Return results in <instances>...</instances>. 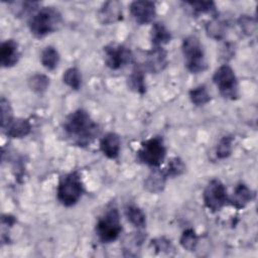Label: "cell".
<instances>
[{
    "label": "cell",
    "instance_id": "obj_1",
    "mask_svg": "<svg viewBox=\"0 0 258 258\" xmlns=\"http://www.w3.org/2000/svg\"><path fill=\"white\" fill-rule=\"evenodd\" d=\"M66 135L80 146L89 145L100 133L99 125L84 109H78L67 116L62 124Z\"/></svg>",
    "mask_w": 258,
    "mask_h": 258
},
{
    "label": "cell",
    "instance_id": "obj_2",
    "mask_svg": "<svg viewBox=\"0 0 258 258\" xmlns=\"http://www.w3.org/2000/svg\"><path fill=\"white\" fill-rule=\"evenodd\" d=\"M61 14L51 6L42 7L32 14L28 20V27L32 35L41 38L54 31L61 25Z\"/></svg>",
    "mask_w": 258,
    "mask_h": 258
},
{
    "label": "cell",
    "instance_id": "obj_3",
    "mask_svg": "<svg viewBox=\"0 0 258 258\" xmlns=\"http://www.w3.org/2000/svg\"><path fill=\"white\" fill-rule=\"evenodd\" d=\"M84 192V184L80 174L77 171H72L60 177L56 197L58 202L64 207L75 206L82 198Z\"/></svg>",
    "mask_w": 258,
    "mask_h": 258
},
{
    "label": "cell",
    "instance_id": "obj_4",
    "mask_svg": "<svg viewBox=\"0 0 258 258\" xmlns=\"http://www.w3.org/2000/svg\"><path fill=\"white\" fill-rule=\"evenodd\" d=\"M181 50L184 57V64L191 74H200L207 70L208 63L205 56L203 44L195 35L183 38Z\"/></svg>",
    "mask_w": 258,
    "mask_h": 258
},
{
    "label": "cell",
    "instance_id": "obj_5",
    "mask_svg": "<svg viewBox=\"0 0 258 258\" xmlns=\"http://www.w3.org/2000/svg\"><path fill=\"white\" fill-rule=\"evenodd\" d=\"M122 232L120 215L116 207H110L98 220L96 234L101 242L112 243L116 241Z\"/></svg>",
    "mask_w": 258,
    "mask_h": 258
},
{
    "label": "cell",
    "instance_id": "obj_6",
    "mask_svg": "<svg viewBox=\"0 0 258 258\" xmlns=\"http://www.w3.org/2000/svg\"><path fill=\"white\" fill-rule=\"evenodd\" d=\"M166 156V147L159 136L151 137L141 143L137 150V159L150 167H159Z\"/></svg>",
    "mask_w": 258,
    "mask_h": 258
},
{
    "label": "cell",
    "instance_id": "obj_7",
    "mask_svg": "<svg viewBox=\"0 0 258 258\" xmlns=\"http://www.w3.org/2000/svg\"><path fill=\"white\" fill-rule=\"evenodd\" d=\"M213 82L225 99L236 100L239 97L238 80L233 69L228 64L219 67L213 76Z\"/></svg>",
    "mask_w": 258,
    "mask_h": 258
},
{
    "label": "cell",
    "instance_id": "obj_8",
    "mask_svg": "<svg viewBox=\"0 0 258 258\" xmlns=\"http://www.w3.org/2000/svg\"><path fill=\"white\" fill-rule=\"evenodd\" d=\"M228 194L224 183L217 178L208 182L203 192L204 204L211 212H219L228 203Z\"/></svg>",
    "mask_w": 258,
    "mask_h": 258
},
{
    "label": "cell",
    "instance_id": "obj_9",
    "mask_svg": "<svg viewBox=\"0 0 258 258\" xmlns=\"http://www.w3.org/2000/svg\"><path fill=\"white\" fill-rule=\"evenodd\" d=\"M105 64L113 70H120L133 61V53L127 46L119 43H109L104 46Z\"/></svg>",
    "mask_w": 258,
    "mask_h": 258
},
{
    "label": "cell",
    "instance_id": "obj_10",
    "mask_svg": "<svg viewBox=\"0 0 258 258\" xmlns=\"http://www.w3.org/2000/svg\"><path fill=\"white\" fill-rule=\"evenodd\" d=\"M129 9L134 20L140 25L151 23L156 15V6L155 3L152 1H133L130 4Z\"/></svg>",
    "mask_w": 258,
    "mask_h": 258
},
{
    "label": "cell",
    "instance_id": "obj_11",
    "mask_svg": "<svg viewBox=\"0 0 258 258\" xmlns=\"http://www.w3.org/2000/svg\"><path fill=\"white\" fill-rule=\"evenodd\" d=\"M167 63L166 50L163 47H152L146 52L143 68L152 74H158L164 71Z\"/></svg>",
    "mask_w": 258,
    "mask_h": 258
},
{
    "label": "cell",
    "instance_id": "obj_12",
    "mask_svg": "<svg viewBox=\"0 0 258 258\" xmlns=\"http://www.w3.org/2000/svg\"><path fill=\"white\" fill-rule=\"evenodd\" d=\"M122 4L116 0H111L103 3L98 12V18L100 22L105 25L118 22L122 19Z\"/></svg>",
    "mask_w": 258,
    "mask_h": 258
},
{
    "label": "cell",
    "instance_id": "obj_13",
    "mask_svg": "<svg viewBox=\"0 0 258 258\" xmlns=\"http://www.w3.org/2000/svg\"><path fill=\"white\" fill-rule=\"evenodd\" d=\"M20 57L18 44L14 39H7L0 45V64L8 69L14 67Z\"/></svg>",
    "mask_w": 258,
    "mask_h": 258
},
{
    "label": "cell",
    "instance_id": "obj_14",
    "mask_svg": "<svg viewBox=\"0 0 258 258\" xmlns=\"http://www.w3.org/2000/svg\"><path fill=\"white\" fill-rule=\"evenodd\" d=\"M100 149L106 157L110 159L117 158L121 149V140L119 135L115 132L106 133L101 138Z\"/></svg>",
    "mask_w": 258,
    "mask_h": 258
},
{
    "label": "cell",
    "instance_id": "obj_15",
    "mask_svg": "<svg viewBox=\"0 0 258 258\" xmlns=\"http://www.w3.org/2000/svg\"><path fill=\"white\" fill-rule=\"evenodd\" d=\"M254 198L252 189L245 183H238L233 191V195L229 197L228 203L231 204L237 210L245 208Z\"/></svg>",
    "mask_w": 258,
    "mask_h": 258
},
{
    "label": "cell",
    "instance_id": "obj_16",
    "mask_svg": "<svg viewBox=\"0 0 258 258\" xmlns=\"http://www.w3.org/2000/svg\"><path fill=\"white\" fill-rule=\"evenodd\" d=\"M4 133L13 139H20L26 137L31 131V124L28 119L16 118L13 119L6 128L3 129Z\"/></svg>",
    "mask_w": 258,
    "mask_h": 258
},
{
    "label": "cell",
    "instance_id": "obj_17",
    "mask_svg": "<svg viewBox=\"0 0 258 258\" xmlns=\"http://www.w3.org/2000/svg\"><path fill=\"white\" fill-rule=\"evenodd\" d=\"M128 88L140 95H143L146 92V83H145V69L141 64H136L132 70L130 76L127 79Z\"/></svg>",
    "mask_w": 258,
    "mask_h": 258
},
{
    "label": "cell",
    "instance_id": "obj_18",
    "mask_svg": "<svg viewBox=\"0 0 258 258\" xmlns=\"http://www.w3.org/2000/svg\"><path fill=\"white\" fill-rule=\"evenodd\" d=\"M150 40L153 47H162L171 40V33L163 23L154 22L150 30Z\"/></svg>",
    "mask_w": 258,
    "mask_h": 258
},
{
    "label": "cell",
    "instance_id": "obj_19",
    "mask_svg": "<svg viewBox=\"0 0 258 258\" xmlns=\"http://www.w3.org/2000/svg\"><path fill=\"white\" fill-rule=\"evenodd\" d=\"M229 24L225 19H222L218 16L213 17L207 24H206V32L209 37L221 40L225 37L228 31Z\"/></svg>",
    "mask_w": 258,
    "mask_h": 258
},
{
    "label": "cell",
    "instance_id": "obj_20",
    "mask_svg": "<svg viewBox=\"0 0 258 258\" xmlns=\"http://www.w3.org/2000/svg\"><path fill=\"white\" fill-rule=\"evenodd\" d=\"M167 176L162 169H155L144 180V187L153 194L161 192L165 186Z\"/></svg>",
    "mask_w": 258,
    "mask_h": 258
},
{
    "label": "cell",
    "instance_id": "obj_21",
    "mask_svg": "<svg viewBox=\"0 0 258 258\" xmlns=\"http://www.w3.org/2000/svg\"><path fill=\"white\" fill-rule=\"evenodd\" d=\"M39 3L33 1H12L8 2V6L15 17H22L27 14H34Z\"/></svg>",
    "mask_w": 258,
    "mask_h": 258
},
{
    "label": "cell",
    "instance_id": "obj_22",
    "mask_svg": "<svg viewBox=\"0 0 258 258\" xmlns=\"http://www.w3.org/2000/svg\"><path fill=\"white\" fill-rule=\"evenodd\" d=\"M184 4L190 7L192 14L196 16L201 14H210L212 18L218 16L217 7L213 1H187Z\"/></svg>",
    "mask_w": 258,
    "mask_h": 258
},
{
    "label": "cell",
    "instance_id": "obj_23",
    "mask_svg": "<svg viewBox=\"0 0 258 258\" xmlns=\"http://www.w3.org/2000/svg\"><path fill=\"white\" fill-rule=\"evenodd\" d=\"M125 216L135 228L143 229L146 226V217L143 211L135 205H128L125 208Z\"/></svg>",
    "mask_w": 258,
    "mask_h": 258
},
{
    "label": "cell",
    "instance_id": "obj_24",
    "mask_svg": "<svg viewBox=\"0 0 258 258\" xmlns=\"http://www.w3.org/2000/svg\"><path fill=\"white\" fill-rule=\"evenodd\" d=\"M41 64L48 71L56 69L59 62V53L53 46H46L42 49L40 54Z\"/></svg>",
    "mask_w": 258,
    "mask_h": 258
},
{
    "label": "cell",
    "instance_id": "obj_25",
    "mask_svg": "<svg viewBox=\"0 0 258 258\" xmlns=\"http://www.w3.org/2000/svg\"><path fill=\"white\" fill-rule=\"evenodd\" d=\"M188 95L191 103L196 106H204L211 101V95L209 94L206 86L204 85L192 88L189 91Z\"/></svg>",
    "mask_w": 258,
    "mask_h": 258
},
{
    "label": "cell",
    "instance_id": "obj_26",
    "mask_svg": "<svg viewBox=\"0 0 258 258\" xmlns=\"http://www.w3.org/2000/svg\"><path fill=\"white\" fill-rule=\"evenodd\" d=\"M63 83L72 90L78 91L82 86V75L77 68H69L62 75Z\"/></svg>",
    "mask_w": 258,
    "mask_h": 258
},
{
    "label": "cell",
    "instance_id": "obj_27",
    "mask_svg": "<svg viewBox=\"0 0 258 258\" xmlns=\"http://www.w3.org/2000/svg\"><path fill=\"white\" fill-rule=\"evenodd\" d=\"M233 141L234 137L232 135H225L220 139L216 147V155L218 158L225 159L231 155L233 150Z\"/></svg>",
    "mask_w": 258,
    "mask_h": 258
},
{
    "label": "cell",
    "instance_id": "obj_28",
    "mask_svg": "<svg viewBox=\"0 0 258 258\" xmlns=\"http://www.w3.org/2000/svg\"><path fill=\"white\" fill-rule=\"evenodd\" d=\"M28 86L35 93H43L49 86V79L43 74H35L28 79Z\"/></svg>",
    "mask_w": 258,
    "mask_h": 258
},
{
    "label": "cell",
    "instance_id": "obj_29",
    "mask_svg": "<svg viewBox=\"0 0 258 258\" xmlns=\"http://www.w3.org/2000/svg\"><path fill=\"white\" fill-rule=\"evenodd\" d=\"M185 164L179 157H173L171 158L166 167L163 169L167 178L168 177H176L181 175L185 171Z\"/></svg>",
    "mask_w": 258,
    "mask_h": 258
},
{
    "label": "cell",
    "instance_id": "obj_30",
    "mask_svg": "<svg viewBox=\"0 0 258 258\" xmlns=\"http://www.w3.org/2000/svg\"><path fill=\"white\" fill-rule=\"evenodd\" d=\"M199 242V238L192 229H186L182 232L179 243L186 251H195Z\"/></svg>",
    "mask_w": 258,
    "mask_h": 258
},
{
    "label": "cell",
    "instance_id": "obj_31",
    "mask_svg": "<svg viewBox=\"0 0 258 258\" xmlns=\"http://www.w3.org/2000/svg\"><path fill=\"white\" fill-rule=\"evenodd\" d=\"M0 108H1V128L3 130L14 119L13 110L11 108L10 102L4 97H2L0 100Z\"/></svg>",
    "mask_w": 258,
    "mask_h": 258
},
{
    "label": "cell",
    "instance_id": "obj_32",
    "mask_svg": "<svg viewBox=\"0 0 258 258\" xmlns=\"http://www.w3.org/2000/svg\"><path fill=\"white\" fill-rule=\"evenodd\" d=\"M238 24L241 28V30L246 35H252L256 32L257 24L254 17L249 15H241L238 19Z\"/></svg>",
    "mask_w": 258,
    "mask_h": 258
},
{
    "label": "cell",
    "instance_id": "obj_33",
    "mask_svg": "<svg viewBox=\"0 0 258 258\" xmlns=\"http://www.w3.org/2000/svg\"><path fill=\"white\" fill-rule=\"evenodd\" d=\"M150 246L152 247L153 250H155L156 252H165V253H169L170 250L173 249L171 243L169 240L165 239L164 237H160V238H156L154 240L151 241Z\"/></svg>",
    "mask_w": 258,
    "mask_h": 258
}]
</instances>
